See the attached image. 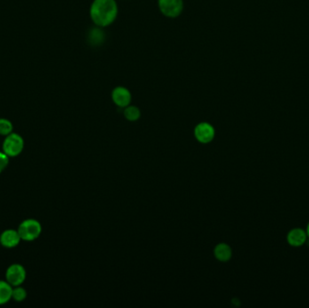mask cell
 Masks as SVG:
<instances>
[{
	"label": "cell",
	"mask_w": 309,
	"mask_h": 308,
	"mask_svg": "<svg viewBox=\"0 0 309 308\" xmlns=\"http://www.w3.org/2000/svg\"><path fill=\"white\" fill-rule=\"evenodd\" d=\"M119 15L116 0H93L90 5V17L95 26L107 27L112 25Z\"/></svg>",
	"instance_id": "1"
},
{
	"label": "cell",
	"mask_w": 309,
	"mask_h": 308,
	"mask_svg": "<svg viewBox=\"0 0 309 308\" xmlns=\"http://www.w3.org/2000/svg\"><path fill=\"white\" fill-rule=\"evenodd\" d=\"M17 231L22 240L32 241L36 240L41 235L42 225L34 219H27L20 223Z\"/></svg>",
	"instance_id": "2"
},
{
	"label": "cell",
	"mask_w": 309,
	"mask_h": 308,
	"mask_svg": "<svg viewBox=\"0 0 309 308\" xmlns=\"http://www.w3.org/2000/svg\"><path fill=\"white\" fill-rule=\"evenodd\" d=\"M25 142L23 137L17 133L12 132L8 135L3 142V152L9 158H15L21 154L24 149Z\"/></svg>",
	"instance_id": "3"
},
{
	"label": "cell",
	"mask_w": 309,
	"mask_h": 308,
	"mask_svg": "<svg viewBox=\"0 0 309 308\" xmlns=\"http://www.w3.org/2000/svg\"><path fill=\"white\" fill-rule=\"evenodd\" d=\"M159 11L168 18H176L184 11V0H158Z\"/></svg>",
	"instance_id": "4"
},
{
	"label": "cell",
	"mask_w": 309,
	"mask_h": 308,
	"mask_svg": "<svg viewBox=\"0 0 309 308\" xmlns=\"http://www.w3.org/2000/svg\"><path fill=\"white\" fill-rule=\"evenodd\" d=\"M26 272L25 268L20 264H12L9 266L6 272V279L12 286H21L25 282Z\"/></svg>",
	"instance_id": "5"
},
{
	"label": "cell",
	"mask_w": 309,
	"mask_h": 308,
	"mask_svg": "<svg viewBox=\"0 0 309 308\" xmlns=\"http://www.w3.org/2000/svg\"><path fill=\"white\" fill-rule=\"evenodd\" d=\"M215 129L208 122H201L194 128V137L202 144H208L215 138Z\"/></svg>",
	"instance_id": "6"
},
{
	"label": "cell",
	"mask_w": 309,
	"mask_h": 308,
	"mask_svg": "<svg viewBox=\"0 0 309 308\" xmlns=\"http://www.w3.org/2000/svg\"><path fill=\"white\" fill-rule=\"evenodd\" d=\"M112 98L118 107L126 108L130 105L132 95L128 88L124 86H118L112 91Z\"/></svg>",
	"instance_id": "7"
},
{
	"label": "cell",
	"mask_w": 309,
	"mask_h": 308,
	"mask_svg": "<svg viewBox=\"0 0 309 308\" xmlns=\"http://www.w3.org/2000/svg\"><path fill=\"white\" fill-rule=\"evenodd\" d=\"M21 240V237L19 235L18 231H15L12 229L6 230L0 235V244L5 248H15L20 243Z\"/></svg>",
	"instance_id": "8"
},
{
	"label": "cell",
	"mask_w": 309,
	"mask_h": 308,
	"mask_svg": "<svg viewBox=\"0 0 309 308\" xmlns=\"http://www.w3.org/2000/svg\"><path fill=\"white\" fill-rule=\"evenodd\" d=\"M307 240L306 231L301 228H294L288 231L287 235L288 243L292 247H301L305 243Z\"/></svg>",
	"instance_id": "9"
},
{
	"label": "cell",
	"mask_w": 309,
	"mask_h": 308,
	"mask_svg": "<svg viewBox=\"0 0 309 308\" xmlns=\"http://www.w3.org/2000/svg\"><path fill=\"white\" fill-rule=\"evenodd\" d=\"M215 256L222 262H226L232 259V248L226 243H219L215 248Z\"/></svg>",
	"instance_id": "10"
},
{
	"label": "cell",
	"mask_w": 309,
	"mask_h": 308,
	"mask_svg": "<svg viewBox=\"0 0 309 308\" xmlns=\"http://www.w3.org/2000/svg\"><path fill=\"white\" fill-rule=\"evenodd\" d=\"M12 291L13 287L7 280H0V305L12 299Z\"/></svg>",
	"instance_id": "11"
},
{
	"label": "cell",
	"mask_w": 309,
	"mask_h": 308,
	"mask_svg": "<svg viewBox=\"0 0 309 308\" xmlns=\"http://www.w3.org/2000/svg\"><path fill=\"white\" fill-rule=\"evenodd\" d=\"M124 109V117L129 121H137L141 116V112L137 106L129 105Z\"/></svg>",
	"instance_id": "12"
},
{
	"label": "cell",
	"mask_w": 309,
	"mask_h": 308,
	"mask_svg": "<svg viewBox=\"0 0 309 308\" xmlns=\"http://www.w3.org/2000/svg\"><path fill=\"white\" fill-rule=\"evenodd\" d=\"M13 132V124L7 119H0V135L7 137Z\"/></svg>",
	"instance_id": "13"
},
{
	"label": "cell",
	"mask_w": 309,
	"mask_h": 308,
	"mask_svg": "<svg viewBox=\"0 0 309 308\" xmlns=\"http://www.w3.org/2000/svg\"><path fill=\"white\" fill-rule=\"evenodd\" d=\"M26 289L21 286H17V287H13V291H12V299L15 300L16 302H23L26 299Z\"/></svg>",
	"instance_id": "14"
},
{
	"label": "cell",
	"mask_w": 309,
	"mask_h": 308,
	"mask_svg": "<svg viewBox=\"0 0 309 308\" xmlns=\"http://www.w3.org/2000/svg\"><path fill=\"white\" fill-rule=\"evenodd\" d=\"M9 163V156L4 152H0V173H2L8 167Z\"/></svg>",
	"instance_id": "15"
},
{
	"label": "cell",
	"mask_w": 309,
	"mask_h": 308,
	"mask_svg": "<svg viewBox=\"0 0 309 308\" xmlns=\"http://www.w3.org/2000/svg\"><path fill=\"white\" fill-rule=\"evenodd\" d=\"M305 231H306V234H307V237L309 238V223L308 224H307V227H306V230H305Z\"/></svg>",
	"instance_id": "16"
}]
</instances>
